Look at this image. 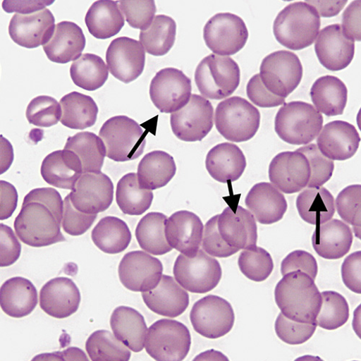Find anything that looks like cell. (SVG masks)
Instances as JSON below:
<instances>
[{
    "mask_svg": "<svg viewBox=\"0 0 361 361\" xmlns=\"http://www.w3.org/2000/svg\"><path fill=\"white\" fill-rule=\"evenodd\" d=\"M245 204L255 219L264 225L274 224L282 220L288 209L283 194L267 183L255 185L248 193Z\"/></svg>",
    "mask_w": 361,
    "mask_h": 361,
    "instance_id": "obj_27",
    "label": "cell"
},
{
    "mask_svg": "<svg viewBox=\"0 0 361 361\" xmlns=\"http://www.w3.org/2000/svg\"><path fill=\"white\" fill-rule=\"evenodd\" d=\"M219 216H215L206 223L202 247L209 256L226 258L236 254L239 250L229 246L221 237L218 227Z\"/></svg>",
    "mask_w": 361,
    "mask_h": 361,
    "instance_id": "obj_52",
    "label": "cell"
},
{
    "mask_svg": "<svg viewBox=\"0 0 361 361\" xmlns=\"http://www.w3.org/2000/svg\"><path fill=\"white\" fill-rule=\"evenodd\" d=\"M62 108L53 97L40 96L29 103L26 118L30 124L40 128L56 126L62 117Z\"/></svg>",
    "mask_w": 361,
    "mask_h": 361,
    "instance_id": "obj_47",
    "label": "cell"
},
{
    "mask_svg": "<svg viewBox=\"0 0 361 361\" xmlns=\"http://www.w3.org/2000/svg\"><path fill=\"white\" fill-rule=\"evenodd\" d=\"M192 344L189 329L173 319H160L147 330L145 347L158 361H180L188 356Z\"/></svg>",
    "mask_w": 361,
    "mask_h": 361,
    "instance_id": "obj_8",
    "label": "cell"
},
{
    "mask_svg": "<svg viewBox=\"0 0 361 361\" xmlns=\"http://www.w3.org/2000/svg\"><path fill=\"white\" fill-rule=\"evenodd\" d=\"M317 142L321 153L329 159L345 161L355 155L360 137L353 125L337 120L322 129Z\"/></svg>",
    "mask_w": 361,
    "mask_h": 361,
    "instance_id": "obj_22",
    "label": "cell"
},
{
    "mask_svg": "<svg viewBox=\"0 0 361 361\" xmlns=\"http://www.w3.org/2000/svg\"><path fill=\"white\" fill-rule=\"evenodd\" d=\"M194 360H228V359L222 353L212 350L201 353Z\"/></svg>",
    "mask_w": 361,
    "mask_h": 361,
    "instance_id": "obj_62",
    "label": "cell"
},
{
    "mask_svg": "<svg viewBox=\"0 0 361 361\" xmlns=\"http://www.w3.org/2000/svg\"><path fill=\"white\" fill-rule=\"evenodd\" d=\"M238 264L240 272L255 282L267 280L274 269V259L270 254L257 246L240 253Z\"/></svg>",
    "mask_w": 361,
    "mask_h": 361,
    "instance_id": "obj_46",
    "label": "cell"
},
{
    "mask_svg": "<svg viewBox=\"0 0 361 361\" xmlns=\"http://www.w3.org/2000/svg\"><path fill=\"white\" fill-rule=\"evenodd\" d=\"M355 236L360 239V226H353Z\"/></svg>",
    "mask_w": 361,
    "mask_h": 361,
    "instance_id": "obj_63",
    "label": "cell"
},
{
    "mask_svg": "<svg viewBox=\"0 0 361 361\" xmlns=\"http://www.w3.org/2000/svg\"><path fill=\"white\" fill-rule=\"evenodd\" d=\"M73 207L87 214L104 212L114 200V185L105 173H84L70 194Z\"/></svg>",
    "mask_w": 361,
    "mask_h": 361,
    "instance_id": "obj_16",
    "label": "cell"
},
{
    "mask_svg": "<svg viewBox=\"0 0 361 361\" xmlns=\"http://www.w3.org/2000/svg\"><path fill=\"white\" fill-rule=\"evenodd\" d=\"M63 201L54 189L38 188L24 198L14 222L21 242L33 247H43L66 242L61 232Z\"/></svg>",
    "mask_w": 361,
    "mask_h": 361,
    "instance_id": "obj_1",
    "label": "cell"
},
{
    "mask_svg": "<svg viewBox=\"0 0 361 361\" xmlns=\"http://www.w3.org/2000/svg\"><path fill=\"white\" fill-rule=\"evenodd\" d=\"M317 324L297 322L279 314L275 329L278 337L288 345H300L307 342L314 336Z\"/></svg>",
    "mask_w": 361,
    "mask_h": 361,
    "instance_id": "obj_49",
    "label": "cell"
},
{
    "mask_svg": "<svg viewBox=\"0 0 361 361\" xmlns=\"http://www.w3.org/2000/svg\"><path fill=\"white\" fill-rule=\"evenodd\" d=\"M322 114L311 104L303 102L285 103L275 120V130L284 142L307 145L319 135L323 127Z\"/></svg>",
    "mask_w": 361,
    "mask_h": 361,
    "instance_id": "obj_4",
    "label": "cell"
},
{
    "mask_svg": "<svg viewBox=\"0 0 361 361\" xmlns=\"http://www.w3.org/2000/svg\"><path fill=\"white\" fill-rule=\"evenodd\" d=\"M142 296L149 310L170 318L182 315L190 305L187 290L169 276H163L154 289L142 292Z\"/></svg>",
    "mask_w": 361,
    "mask_h": 361,
    "instance_id": "obj_25",
    "label": "cell"
},
{
    "mask_svg": "<svg viewBox=\"0 0 361 361\" xmlns=\"http://www.w3.org/2000/svg\"><path fill=\"white\" fill-rule=\"evenodd\" d=\"M303 73L299 57L292 51L280 50L264 58L259 75L270 93L286 99L298 87Z\"/></svg>",
    "mask_w": 361,
    "mask_h": 361,
    "instance_id": "obj_10",
    "label": "cell"
},
{
    "mask_svg": "<svg viewBox=\"0 0 361 361\" xmlns=\"http://www.w3.org/2000/svg\"><path fill=\"white\" fill-rule=\"evenodd\" d=\"M85 37L76 23L63 21L55 25L49 42L43 46L50 61L66 64L78 59L85 47Z\"/></svg>",
    "mask_w": 361,
    "mask_h": 361,
    "instance_id": "obj_26",
    "label": "cell"
},
{
    "mask_svg": "<svg viewBox=\"0 0 361 361\" xmlns=\"http://www.w3.org/2000/svg\"><path fill=\"white\" fill-rule=\"evenodd\" d=\"M303 154L309 161L311 168V177L308 188L322 187L332 178L334 169V161L324 157L314 143L306 145L296 149Z\"/></svg>",
    "mask_w": 361,
    "mask_h": 361,
    "instance_id": "obj_48",
    "label": "cell"
},
{
    "mask_svg": "<svg viewBox=\"0 0 361 361\" xmlns=\"http://www.w3.org/2000/svg\"><path fill=\"white\" fill-rule=\"evenodd\" d=\"M71 76L75 85L88 92H94L107 81L109 71L102 57L86 53L72 64Z\"/></svg>",
    "mask_w": 361,
    "mask_h": 361,
    "instance_id": "obj_43",
    "label": "cell"
},
{
    "mask_svg": "<svg viewBox=\"0 0 361 361\" xmlns=\"http://www.w3.org/2000/svg\"><path fill=\"white\" fill-rule=\"evenodd\" d=\"M268 173L271 183L278 190L286 194H295L307 187L311 168L307 157L295 150L275 157Z\"/></svg>",
    "mask_w": 361,
    "mask_h": 361,
    "instance_id": "obj_17",
    "label": "cell"
},
{
    "mask_svg": "<svg viewBox=\"0 0 361 361\" xmlns=\"http://www.w3.org/2000/svg\"><path fill=\"white\" fill-rule=\"evenodd\" d=\"M205 166L207 172L217 182H235L247 167L246 157L236 145L224 142L214 147L208 152Z\"/></svg>",
    "mask_w": 361,
    "mask_h": 361,
    "instance_id": "obj_29",
    "label": "cell"
},
{
    "mask_svg": "<svg viewBox=\"0 0 361 361\" xmlns=\"http://www.w3.org/2000/svg\"><path fill=\"white\" fill-rule=\"evenodd\" d=\"M168 218L161 213H149L138 223L135 231L142 250L153 255H164L171 252L167 243L165 226Z\"/></svg>",
    "mask_w": 361,
    "mask_h": 361,
    "instance_id": "obj_40",
    "label": "cell"
},
{
    "mask_svg": "<svg viewBox=\"0 0 361 361\" xmlns=\"http://www.w3.org/2000/svg\"><path fill=\"white\" fill-rule=\"evenodd\" d=\"M85 22L90 35L99 39H107L121 31L125 17L118 3L101 0L90 6Z\"/></svg>",
    "mask_w": 361,
    "mask_h": 361,
    "instance_id": "obj_35",
    "label": "cell"
},
{
    "mask_svg": "<svg viewBox=\"0 0 361 361\" xmlns=\"http://www.w3.org/2000/svg\"><path fill=\"white\" fill-rule=\"evenodd\" d=\"M38 305V293L29 280L16 277L4 283L0 290V305L3 311L13 318L32 314Z\"/></svg>",
    "mask_w": 361,
    "mask_h": 361,
    "instance_id": "obj_31",
    "label": "cell"
},
{
    "mask_svg": "<svg viewBox=\"0 0 361 361\" xmlns=\"http://www.w3.org/2000/svg\"><path fill=\"white\" fill-rule=\"evenodd\" d=\"M276 302L288 319L300 323L316 324L322 297L309 275L293 271L281 279L275 290Z\"/></svg>",
    "mask_w": 361,
    "mask_h": 361,
    "instance_id": "obj_2",
    "label": "cell"
},
{
    "mask_svg": "<svg viewBox=\"0 0 361 361\" xmlns=\"http://www.w3.org/2000/svg\"><path fill=\"white\" fill-rule=\"evenodd\" d=\"M343 31L353 41L360 42V1H353L343 14Z\"/></svg>",
    "mask_w": 361,
    "mask_h": 361,
    "instance_id": "obj_58",
    "label": "cell"
},
{
    "mask_svg": "<svg viewBox=\"0 0 361 361\" xmlns=\"http://www.w3.org/2000/svg\"><path fill=\"white\" fill-rule=\"evenodd\" d=\"M311 97L314 107L327 116L342 115L348 102V88L340 78L325 75L313 84Z\"/></svg>",
    "mask_w": 361,
    "mask_h": 361,
    "instance_id": "obj_33",
    "label": "cell"
},
{
    "mask_svg": "<svg viewBox=\"0 0 361 361\" xmlns=\"http://www.w3.org/2000/svg\"><path fill=\"white\" fill-rule=\"evenodd\" d=\"M203 38L215 54L229 56L245 47L249 32L242 18L230 13H218L205 24Z\"/></svg>",
    "mask_w": 361,
    "mask_h": 361,
    "instance_id": "obj_11",
    "label": "cell"
},
{
    "mask_svg": "<svg viewBox=\"0 0 361 361\" xmlns=\"http://www.w3.org/2000/svg\"><path fill=\"white\" fill-rule=\"evenodd\" d=\"M161 262L145 252L126 254L120 262L118 273L120 281L133 292H146L154 289L163 276Z\"/></svg>",
    "mask_w": 361,
    "mask_h": 361,
    "instance_id": "obj_15",
    "label": "cell"
},
{
    "mask_svg": "<svg viewBox=\"0 0 361 361\" xmlns=\"http://www.w3.org/2000/svg\"><path fill=\"white\" fill-rule=\"evenodd\" d=\"M110 324L115 337L131 350L139 353L143 350L148 329L144 317L137 310L117 307L111 314Z\"/></svg>",
    "mask_w": 361,
    "mask_h": 361,
    "instance_id": "obj_32",
    "label": "cell"
},
{
    "mask_svg": "<svg viewBox=\"0 0 361 361\" xmlns=\"http://www.w3.org/2000/svg\"><path fill=\"white\" fill-rule=\"evenodd\" d=\"M314 49L322 66L330 71H341L353 61L355 41L345 36L341 24H333L321 30Z\"/></svg>",
    "mask_w": 361,
    "mask_h": 361,
    "instance_id": "obj_19",
    "label": "cell"
},
{
    "mask_svg": "<svg viewBox=\"0 0 361 361\" xmlns=\"http://www.w3.org/2000/svg\"><path fill=\"white\" fill-rule=\"evenodd\" d=\"M353 240L351 228L338 219H331L317 226L312 246L317 254L326 259H339L350 250Z\"/></svg>",
    "mask_w": 361,
    "mask_h": 361,
    "instance_id": "obj_28",
    "label": "cell"
},
{
    "mask_svg": "<svg viewBox=\"0 0 361 361\" xmlns=\"http://www.w3.org/2000/svg\"><path fill=\"white\" fill-rule=\"evenodd\" d=\"M120 10L125 14L129 25L142 30L147 29L152 25L157 13V6L154 0L145 1H130L123 0L118 1Z\"/></svg>",
    "mask_w": 361,
    "mask_h": 361,
    "instance_id": "obj_50",
    "label": "cell"
},
{
    "mask_svg": "<svg viewBox=\"0 0 361 361\" xmlns=\"http://www.w3.org/2000/svg\"><path fill=\"white\" fill-rule=\"evenodd\" d=\"M218 227L225 242L238 250H247L257 246V226L254 216L242 206L236 212L227 207L219 216Z\"/></svg>",
    "mask_w": 361,
    "mask_h": 361,
    "instance_id": "obj_23",
    "label": "cell"
},
{
    "mask_svg": "<svg viewBox=\"0 0 361 361\" xmlns=\"http://www.w3.org/2000/svg\"><path fill=\"white\" fill-rule=\"evenodd\" d=\"M214 109L202 96L193 94L189 103L171 115L175 136L185 142L202 140L214 128Z\"/></svg>",
    "mask_w": 361,
    "mask_h": 361,
    "instance_id": "obj_13",
    "label": "cell"
},
{
    "mask_svg": "<svg viewBox=\"0 0 361 361\" xmlns=\"http://www.w3.org/2000/svg\"><path fill=\"white\" fill-rule=\"evenodd\" d=\"M259 111L240 97L221 102L216 109L215 123L219 133L227 140L247 142L253 138L260 126Z\"/></svg>",
    "mask_w": 361,
    "mask_h": 361,
    "instance_id": "obj_7",
    "label": "cell"
},
{
    "mask_svg": "<svg viewBox=\"0 0 361 361\" xmlns=\"http://www.w3.org/2000/svg\"><path fill=\"white\" fill-rule=\"evenodd\" d=\"M300 270L315 280L318 274V264L315 257L303 250L290 253L281 263V274L283 276Z\"/></svg>",
    "mask_w": 361,
    "mask_h": 361,
    "instance_id": "obj_54",
    "label": "cell"
},
{
    "mask_svg": "<svg viewBox=\"0 0 361 361\" xmlns=\"http://www.w3.org/2000/svg\"><path fill=\"white\" fill-rule=\"evenodd\" d=\"M176 23L169 16H157L152 25L140 34V41L145 51L154 56H164L174 45Z\"/></svg>",
    "mask_w": 361,
    "mask_h": 361,
    "instance_id": "obj_42",
    "label": "cell"
},
{
    "mask_svg": "<svg viewBox=\"0 0 361 361\" xmlns=\"http://www.w3.org/2000/svg\"><path fill=\"white\" fill-rule=\"evenodd\" d=\"M361 186L350 185L343 190L336 199V208L340 217L353 226L361 225Z\"/></svg>",
    "mask_w": 361,
    "mask_h": 361,
    "instance_id": "obj_51",
    "label": "cell"
},
{
    "mask_svg": "<svg viewBox=\"0 0 361 361\" xmlns=\"http://www.w3.org/2000/svg\"><path fill=\"white\" fill-rule=\"evenodd\" d=\"M195 80L204 98L221 100L235 92L240 81V71L231 57L212 54L200 63Z\"/></svg>",
    "mask_w": 361,
    "mask_h": 361,
    "instance_id": "obj_5",
    "label": "cell"
},
{
    "mask_svg": "<svg viewBox=\"0 0 361 361\" xmlns=\"http://www.w3.org/2000/svg\"><path fill=\"white\" fill-rule=\"evenodd\" d=\"M191 95V79L176 68L160 71L150 82V99L162 113L172 114L182 109L189 103Z\"/></svg>",
    "mask_w": 361,
    "mask_h": 361,
    "instance_id": "obj_14",
    "label": "cell"
},
{
    "mask_svg": "<svg viewBox=\"0 0 361 361\" xmlns=\"http://www.w3.org/2000/svg\"><path fill=\"white\" fill-rule=\"evenodd\" d=\"M54 1H7L3 3V8L8 13H17L27 15L35 13L45 9L47 6L51 5Z\"/></svg>",
    "mask_w": 361,
    "mask_h": 361,
    "instance_id": "obj_60",
    "label": "cell"
},
{
    "mask_svg": "<svg viewBox=\"0 0 361 361\" xmlns=\"http://www.w3.org/2000/svg\"><path fill=\"white\" fill-rule=\"evenodd\" d=\"M97 214H87L75 209L68 195L63 202V228L69 235L77 236L84 234L92 226Z\"/></svg>",
    "mask_w": 361,
    "mask_h": 361,
    "instance_id": "obj_53",
    "label": "cell"
},
{
    "mask_svg": "<svg viewBox=\"0 0 361 361\" xmlns=\"http://www.w3.org/2000/svg\"><path fill=\"white\" fill-rule=\"evenodd\" d=\"M300 218L311 225L319 226L332 219L336 214L335 198L322 187L307 188L296 199Z\"/></svg>",
    "mask_w": 361,
    "mask_h": 361,
    "instance_id": "obj_36",
    "label": "cell"
},
{
    "mask_svg": "<svg viewBox=\"0 0 361 361\" xmlns=\"http://www.w3.org/2000/svg\"><path fill=\"white\" fill-rule=\"evenodd\" d=\"M194 329L209 339H218L229 334L235 322L231 305L220 296L207 295L197 302L190 313Z\"/></svg>",
    "mask_w": 361,
    "mask_h": 361,
    "instance_id": "obj_12",
    "label": "cell"
},
{
    "mask_svg": "<svg viewBox=\"0 0 361 361\" xmlns=\"http://www.w3.org/2000/svg\"><path fill=\"white\" fill-rule=\"evenodd\" d=\"M176 172L173 158L161 150H155L145 155L138 165L139 186L147 190L162 188L169 183Z\"/></svg>",
    "mask_w": 361,
    "mask_h": 361,
    "instance_id": "obj_34",
    "label": "cell"
},
{
    "mask_svg": "<svg viewBox=\"0 0 361 361\" xmlns=\"http://www.w3.org/2000/svg\"><path fill=\"white\" fill-rule=\"evenodd\" d=\"M361 252L349 255L342 265V279L345 286L351 291L361 293Z\"/></svg>",
    "mask_w": 361,
    "mask_h": 361,
    "instance_id": "obj_57",
    "label": "cell"
},
{
    "mask_svg": "<svg viewBox=\"0 0 361 361\" xmlns=\"http://www.w3.org/2000/svg\"><path fill=\"white\" fill-rule=\"evenodd\" d=\"M85 349L93 361H128L131 357L129 348L107 330H97L90 335Z\"/></svg>",
    "mask_w": 361,
    "mask_h": 361,
    "instance_id": "obj_44",
    "label": "cell"
},
{
    "mask_svg": "<svg viewBox=\"0 0 361 361\" xmlns=\"http://www.w3.org/2000/svg\"><path fill=\"white\" fill-rule=\"evenodd\" d=\"M247 94L250 101L262 108L277 107L285 104L286 99L277 97L264 85L259 74L255 75L248 82Z\"/></svg>",
    "mask_w": 361,
    "mask_h": 361,
    "instance_id": "obj_55",
    "label": "cell"
},
{
    "mask_svg": "<svg viewBox=\"0 0 361 361\" xmlns=\"http://www.w3.org/2000/svg\"><path fill=\"white\" fill-rule=\"evenodd\" d=\"M62 124L73 130L93 127L97 120L99 108L94 100L79 92H72L60 100Z\"/></svg>",
    "mask_w": 361,
    "mask_h": 361,
    "instance_id": "obj_37",
    "label": "cell"
},
{
    "mask_svg": "<svg viewBox=\"0 0 361 361\" xmlns=\"http://www.w3.org/2000/svg\"><path fill=\"white\" fill-rule=\"evenodd\" d=\"M94 245L103 252L119 254L129 247L132 233L128 224L113 216L102 219L92 231Z\"/></svg>",
    "mask_w": 361,
    "mask_h": 361,
    "instance_id": "obj_38",
    "label": "cell"
},
{
    "mask_svg": "<svg viewBox=\"0 0 361 361\" xmlns=\"http://www.w3.org/2000/svg\"><path fill=\"white\" fill-rule=\"evenodd\" d=\"M64 149L75 154L81 162L83 173L101 172L106 149L102 138L96 134L82 132L69 137Z\"/></svg>",
    "mask_w": 361,
    "mask_h": 361,
    "instance_id": "obj_39",
    "label": "cell"
},
{
    "mask_svg": "<svg viewBox=\"0 0 361 361\" xmlns=\"http://www.w3.org/2000/svg\"><path fill=\"white\" fill-rule=\"evenodd\" d=\"M203 232L201 219L188 210H180L171 215L165 226L169 245L187 257L195 256L200 250Z\"/></svg>",
    "mask_w": 361,
    "mask_h": 361,
    "instance_id": "obj_21",
    "label": "cell"
},
{
    "mask_svg": "<svg viewBox=\"0 0 361 361\" xmlns=\"http://www.w3.org/2000/svg\"><path fill=\"white\" fill-rule=\"evenodd\" d=\"M321 295L322 304L316 319L317 325L326 330L343 326L350 317L349 305L345 297L332 290L324 291Z\"/></svg>",
    "mask_w": 361,
    "mask_h": 361,
    "instance_id": "obj_45",
    "label": "cell"
},
{
    "mask_svg": "<svg viewBox=\"0 0 361 361\" xmlns=\"http://www.w3.org/2000/svg\"><path fill=\"white\" fill-rule=\"evenodd\" d=\"M173 275L176 282L186 290L206 293L219 284L222 268L216 259L200 250L194 257L179 255L174 263Z\"/></svg>",
    "mask_w": 361,
    "mask_h": 361,
    "instance_id": "obj_9",
    "label": "cell"
},
{
    "mask_svg": "<svg viewBox=\"0 0 361 361\" xmlns=\"http://www.w3.org/2000/svg\"><path fill=\"white\" fill-rule=\"evenodd\" d=\"M40 307L48 315L66 319L78 310L81 296L75 283L70 279L59 277L47 283L40 291Z\"/></svg>",
    "mask_w": 361,
    "mask_h": 361,
    "instance_id": "obj_24",
    "label": "cell"
},
{
    "mask_svg": "<svg viewBox=\"0 0 361 361\" xmlns=\"http://www.w3.org/2000/svg\"><path fill=\"white\" fill-rule=\"evenodd\" d=\"M116 203L129 216H141L152 206L154 193L140 188L137 175L129 173L118 180L116 192Z\"/></svg>",
    "mask_w": 361,
    "mask_h": 361,
    "instance_id": "obj_41",
    "label": "cell"
},
{
    "mask_svg": "<svg viewBox=\"0 0 361 361\" xmlns=\"http://www.w3.org/2000/svg\"><path fill=\"white\" fill-rule=\"evenodd\" d=\"M54 16L47 8L27 15L16 13L10 22L9 35L18 45L35 49L49 42L54 31Z\"/></svg>",
    "mask_w": 361,
    "mask_h": 361,
    "instance_id": "obj_20",
    "label": "cell"
},
{
    "mask_svg": "<svg viewBox=\"0 0 361 361\" xmlns=\"http://www.w3.org/2000/svg\"><path fill=\"white\" fill-rule=\"evenodd\" d=\"M106 58L111 74L127 84L137 79L145 68V49L140 42L129 37L113 40Z\"/></svg>",
    "mask_w": 361,
    "mask_h": 361,
    "instance_id": "obj_18",
    "label": "cell"
},
{
    "mask_svg": "<svg viewBox=\"0 0 361 361\" xmlns=\"http://www.w3.org/2000/svg\"><path fill=\"white\" fill-rule=\"evenodd\" d=\"M320 16L305 2L287 6L277 16L274 34L277 41L290 50H302L312 46L319 35Z\"/></svg>",
    "mask_w": 361,
    "mask_h": 361,
    "instance_id": "obj_3",
    "label": "cell"
},
{
    "mask_svg": "<svg viewBox=\"0 0 361 361\" xmlns=\"http://www.w3.org/2000/svg\"><path fill=\"white\" fill-rule=\"evenodd\" d=\"M313 6L319 16L331 18L338 16L345 8L348 1H305Z\"/></svg>",
    "mask_w": 361,
    "mask_h": 361,
    "instance_id": "obj_61",
    "label": "cell"
},
{
    "mask_svg": "<svg viewBox=\"0 0 361 361\" xmlns=\"http://www.w3.org/2000/svg\"><path fill=\"white\" fill-rule=\"evenodd\" d=\"M0 234H1L0 267H9L19 259L21 245L10 226L4 224H0Z\"/></svg>",
    "mask_w": 361,
    "mask_h": 361,
    "instance_id": "obj_56",
    "label": "cell"
},
{
    "mask_svg": "<svg viewBox=\"0 0 361 361\" xmlns=\"http://www.w3.org/2000/svg\"><path fill=\"white\" fill-rule=\"evenodd\" d=\"M42 176L49 185L72 190L83 173L80 159L71 150H56L42 162Z\"/></svg>",
    "mask_w": 361,
    "mask_h": 361,
    "instance_id": "obj_30",
    "label": "cell"
},
{
    "mask_svg": "<svg viewBox=\"0 0 361 361\" xmlns=\"http://www.w3.org/2000/svg\"><path fill=\"white\" fill-rule=\"evenodd\" d=\"M1 190V207H0V220L11 218L18 205V195L16 188L6 180H0Z\"/></svg>",
    "mask_w": 361,
    "mask_h": 361,
    "instance_id": "obj_59",
    "label": "cell"
},
{
    "mask_svg": "<svg viewBox=\"0 0 361 361\" xmlns=\"http://www.w3.org/2000/svg\"><path fill=\"white\" fill-rule=\"evenodd\" d=\"M99 136L105 145L107 157L116 162L138 159L146 145L145 131L127 116L108 119L100 130Z\"/></svg>",
    "mask_w": 361,
    "mask_h": 361,
    "instance_id": "obj_6",
    "label": "cell"
}]
</instances>
